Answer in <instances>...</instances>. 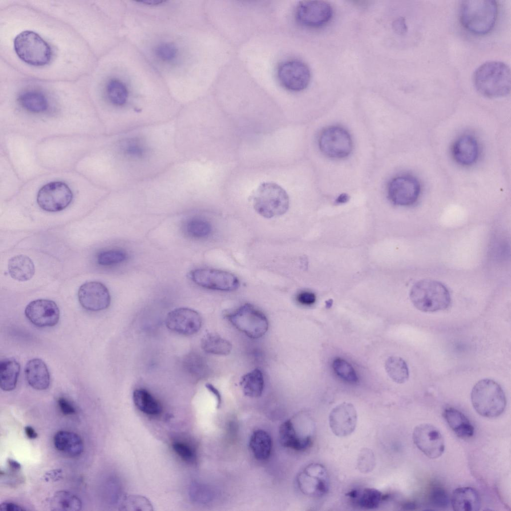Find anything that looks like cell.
I'll return each mask as SVG.
<instances>
[{
	"instance_id": "obj_1",
	"label": "cell",
	"mask_w": 511,
	"mask_h": 511,
	"mask_svg": "<svg viewBox=\"0 0 511 511\" xmlns=\"http://www.w3.org/2000/svg\"><path fill=\"white\" fill-rule=\"evenodd\" d=\"M511 70L506 63L492 61L484 63L475 71L473 82L476 90L489 98L507 95L511 90Z\"/></svg>"
},
{
	"instance_id": "obj_2",
	"label": "cell",
	"mask_w": 511,
	"mask_h": 511,
	"mask_svg": "<svg viewBox=\"0 0 511 511\" xmlns=\"http://www.w3.org/2000/svg\"><path fill=\"white\" fill-rule=\"evenodd\" d=\"M496 1L491 0L462 1L460 19L463 26L470 32L483 35L494 27L497 17Z\"/></svg>"
},
{
	"instance_id": "obj_3",
	"label": "cell",
	"mask_w": 511,
	"mask_h": 511,
	"mask_svg": "<svg viewBox=\"0 0 511 511\" xmlns=\"http://www.w3.org/2000/svg\"><path fill=\"white\" fill-rule=\"evenodd\" d=\"M471 399L476 412L485 417L499 416L506 406V398L503 389L497 382L490 379H482L474 385Z\"/></svg>"
},
{
	"instance_id": "obj_4",
	"label": "cell",
	"mask_w": 511,
	"mask_h": 511,
	"mask_svg": "<svg viewBox=\"0 0 511 511\" xmlns=\"http://www.w3.org/2000/svg\"><path fill=\"white\" fill-rule=\"evenodd\" d=\"M410 298L417 309L426 312L445 310L451 302L447 287L441 282L430 279L416 282L410 290Z\"/></svg>"
},
{
	"instance_id": "obj_5",
	"label": "cell",
	"mask_w": 511,
	"mask_h": 511,
	"mask_svg": "<svg viewBox=\"0 0 511 511\" xmlns=\"http://www.w3.org/2000/svg\"><path fill=\"white\" fill-rule=\"evenodd\" d=\"M253 205L259 215L269 219L285 214L289 208V199L285 190L277 184L263 182L253 195Z\"/></svg>"
},
{
	"instance_id": "obj_6",
	"label": "cell",
	"mask_w": 511,
	"mask_h": 511,
	"mask_svg": "<svg viewBox=\"0 0 511 511\" xmlns=\"http://www.w3.org/2000/svg\"><path fill=\"white\" fill-rule=\"evenodd\" d=\"M14 48L18 57L31 65H46L51 58L49 44L32 31L25 30L19 33L14 40Z\"/></svg>"
},
{
	"instance_id": "obj_7",
	"label": "cell",
	"mask_w": 511,
	"mask_h": 511,
	"mask_svg": "<svg viewBox=\"0 0 511 511\" xmlns=\"http://www.w3.org/2000/svg\"><path fill=\"white\" fill-rule=\"evenodd\" d=\"M237 329L253 339L262 337L267 331L268 323L265 315L253 305L245 304L226 315Z\"/></svg>"
},
{
	"instance_id": "obj_8",
	"label": "cell",
	"mask_w": 511,
	"mask_h": 511,
	"mask_svg": "<svg viewBox=\"0 0 511 511\" xmlns=\"http://www.w3.org/2000/svg\"><path fill=\"white\" fill-rule=\"evenodd\" d=\"M320 150L326 156L334 159L348 157L352 150L353 142L349 132L338 126L323 130L318 138Z\"/></svg>"
},
{
	"instance_id": "obj_9",
	"label": "cell",
	"mask_w": 511,
	"mask_h": 511,
	"mask_svg": "<svg viewBox=\"0 0 511 511\" xmlns=\"http://www.w3.org/2000/svg\"><path fill=\"white\" fill-rule=\"evenodd\" d=\"M329 481L326 469L319 463L308 465L297 478L300 490L312 497H320L326 494L329 488Z\"/></svg>"
},
{
	"instance_id": "obj_10",
	"label": "cell",
	"mask_w": 511,
	"mask_h": 511,
	"mask_svg": "<svg viewBox=\"0 0 511 511\" xmlns=\"http://www.w3.org/2000/svg\"><path fill=\"white\" fill-rule=\"evenodd\" d=\"M72 192L64 182L56 181L46 184L39 190L37 203L42 209L55 212L66 208L71 202Z\"/></svg>"
},
{
	"instance_id": "obj_11",
	"label": "cell",
	"mask_w": 511,
	"mask_h": 511,
	"mask_svg": "<svg viewBox=\"0 0 511 511\" xmlns=\"http://www.w3.org/2000/svg\"><path fill=\"white\" fill-rule=\"evenodd\" d=\"M277 75L281 84L292 91H300L305 89L311 77L307 65L296 59L286 60L280 63L277 68Z\"/></svg>"
},
{
	"instance_id": "obj_12",
	"label": "cell",
	"mask_w": 511,
	"mask_h": 511,
	"mask_svg": "<svg viewBox=\"0 0 511 511\" xmlns=\"http://www.w3.org/2000/svg\"><path fill=\"white\" fill-rule=\"evenodd\" d=\"M190 276L197 285L213 290L233 291L239 286V281L235 275L220 270L196 269L191 271Z\"/></svg>"
},
{
	"instance_id": "obj_13",
	"label": "cell",
	"mask_w": 511,
	"mask_h": 511,
	"mask_svg": "<svg viewBox=\"0 0 511 511\" xmlns=\"http://www.w3.org/2000/svg\"><path fill=\"white\" fill-rule=\"evenodd\" d=\"M413 440L416 447L427 457L437 459L445 450V442L440 431L430 424L417 426L413 432Z\"/></svg>"
},
{
	"instance_id": "obj_14",
	"label": "cell",
	"mask_w": 511,
	"mask_h": 511,
	"mask_svg": "<svg viewBox=\"0 0 511 511\" xmlns=\"http://www.w3.org/2000/svg\"><path fill=\"white\" fill-rule=\"evenodd\" d=\"M421 191L418 180L409 175L398 176L389 183L387 193L389 200L395 205L406 206L414 204Z\"/></svg>"
},
{
	"instance_id": "obj_15",
	"label": "cell",
	"mask_w": 511,
	"mask_h": 511,
	"mask_svg": "<svg viewBox=\"0 0 511 511\" xmlns=\"http://www.w3.org/2000/svg\"><path fill=\"white\" fill-rule=\"evenodd\" d=\"M331 5L322 0H305L299 2L295 10L297 20L302 25L316 27L327 23L331 18Z\"/></svg>"
},
{
	"instance_id": "obj_16",
	"label": "cell",
	"mask_w": 511,
	"mask_h": 511,
	"mask_svg": "<svg viewBox=\"0 0 511 511\" xmlns=\"http://www.w3.org/2000/svg\"><path fill=\"white\" fill-rule=\"evenodd\" d=\"M25 315L33 325L39 327L54 326L59 320L60 312L52 300L38 299L29 302L25 309Z\"/></svg>"
},
{
	"instance_id": "obj_17",
	"label": "cell",
	"mask_w": 511,
	"mask_h": 511,
	"mask_svg": "<svg viewBox=\"0 0 511 511\" xmlns=\"http://www.w3.org/2000/svg\"><path fill=\"white\" fill-rule=\"evenodd\" d=\"M202 318L194 309L180 307L170 312L166 316L165 323L170 330L184 335L196 333L202 326Z\"/></svg>"
},
{
	"instance_id": "obj_18",
	"label": "cell",
	"mask_w": 511,
	"mask_h": 511,
	"mask_svg": "<svg viewBox=\"0 0 511 511\" xmlns=\"http://www.w3.org/2000/svg\"><path fill=\"white\" fill-rule=\"evenodd\" d=\"M78 300L85 309L98 311L109 306L111 298L108 289L98 281H89L81 285L78 292Z\"/></svg>"
},
{
	"instance_id": "obj_19",
	"label": "cell",
	"mask_w": 511,
	"mask_h": 511,
	"mask_svg": "<svg viewBox=\"0 0 511 511\" xmlns=\"http://www.w3.org/2000/svg\"><path fill=\"white\" fill-rule=\"evenodd\" d=\"M357 414L354 405L343 402L332 409L329 415V424L332 433L336 436L344 437L355 430Z\"/></svg>"
},
{
	"instance_id": "obj_20",
	"label": "cell",
	"mask_w": 511,
	"mask_h": 511,
	"mask_svg": "<svg viewBox=\"0 0 511 511\" xmlns=\"http://www.w3.org/2000/svg\"><path fill=\"white\" fill-rule=\"evenodd\" d=\"M452 153L455 160L458 164L465 166H471L478 159L479 147L478 141L471 135H462L455 142Z\"/></svg>"
},
{
	"instance_id": "obj_21",
	"label": "cell",
	"mask_w": 511,
	"mask_h": 511,
	"mask_svg": "<svg viewBox=\"0 0 511 511\" xmlns=\"http://www.w3.org/2000/svg\"><path fill=\"white\" fill-rule=\"evenodd\" d=\"M24 374L28 384L37 390L47 389L50 385V376L45 362L39 358H33L26 364Z\"/></svg>"
},
{
	"instance_id": "obj_22",
	"label": "cell",
	"mask_w": 511,
	"mask_h": 511,
	"mask_svg": "<svg viewBox=\"0 0 511 511\" xmlns=\"http://www.w3.org/2000/svg\"><path fill=\"white\" fill-rule=\"evenodd\" d=\"M451 504L456 511H477L480 510L481 502L478 492L471 487H462L455 489L452 495Z\"/></svg>"
},
{
	"instance_id": "obj_23",
	"label": "cell",
	"mask_w": 511,
	"mask_h": 511,
	"mask_svg": "<svg viewBox=\"0 0 511 511\" xmlns=\"http://www.w3.org/2000/svg\"><path fill=\"white\" fill-rule=\"evenodd\" d=\"M279 441L282 446L297 451H303L310 447L312 438H303L297 433L292 421L288 420L280 425L279 430Z\"/></svg>"
},
{
	"instance_id": "obj_24",
	"label": "cell",
	"mask_w": 511,
	"mask_h": 511,
	"mask_svg": "<svg viewBox=\"0 0 511 511\" xmlns=\"http://www.w3.org/2000/svg\"><path fill=\"white\" fill-rule=\"evenodd\" d=\"M55 448L59 451L70 457H77L83 451V444L80 437L70 431H60L53 438Z\"/></svg>"
},
{
	"instance_id": "obj_25",
	"label": "cell",
	"mask_w": 511,
	"mask_h": 511,
	"mask_svg": "<svg viewBox=\"0 0 511 511\" xmlns=\"http://www.w3.org/2000/svg\"><path fill=\"white\" fill-rule=\"evenodd\" d=\"M352 502L357 507L366 510L377 508L385 495L378 490L371 488L353 489L346 494Z\"/></svg>"
},
{
	"instance_id": "obj_26",
	"label": "cell",
	"mask_w": 511,
	"mask_h": 511,
	"mask_svg": "<svg viewBox=\"0 0 511 511\" xmlns=\"http://www.w3.org/2000/svg\"><path fill=\"white\" fill-rule=\"evenodd\" d=\"M443 416L449 427L459 437L467 439L473 436L474 426L460 411L448 408L444 410Z\"/></svg>"
},
{
	"instance_id": "obj_27",
	"label": "cell",
	"mask_w": 511,
	"mask_h": 511,
	"mask_svg": "<svg viewBox=\"0 0 511 511\" xmlns=\"http://www.w3.org/2000/svg\"><path fill=\"white\" fill-rule=\"evenodd\" d=\"M8 270L10 276L18 281H24L31 279L35 272L32 260L27 256L17 255L10 258L8 262Z\"/></svg>"
},
{
	"instance_id": "obj_28",
	"label": "cell",
	"mask_w": 511,
	"mask_h": 511,
	"mask_svg": "<svg viewBox=\"0 0 511 511\" xmlns=\"http://www.w3.org/2000/svg\"><path fill=\"white\" fill-rule=\"evenodd\" d=\"M20 369L19 363L13 358H4L0 361V386L5 391L15 389Z\"/></svg>"
},
{
	"instance_id": "obj_29",
	"label": "cell",
	"mask_w": 511,
	"mask_h": 511,
	"mask_svg": "<svg viewBox=\"0 0 511 511\" xmlns=\"http://www.w3.org/2000/svg\"><path fill=\"white\" fill-rule=\"evenodd\" d=\"M249 446L255 459L258 461H265L268 459L271 454V438L264 430H256L251 436Z\"/></svg>"
},
{
	"instance_id": "obj_30",
	"label": "cell",
	"mask_w": 511,
	"mask_h": 511,
	"mask_svg": "<svg viewBox=\"0 0 511 511\" xmlns=\"http://www.w3.org/2000/svg\"><path fill=\"white\" fill-rule=\"evenodd\" d=\"M240 385L244 394L250 398L260 397L264 389V378L261 370L256 368L242 376Z\"/></svg>"
},
{
	"instance_id": "obj_31",
	"label": "cell",
	"mask_w": 511,
	"mask_h": 511,
	"mask_svg": "<svg viewBox=\"0 0 511 511\" xmlns=\"http://www.w3.org/2000/svg\"><path fill=\"white\" fill-rule=\"evenodd\" d=\"M133 400L136 407L149 415H157L162 411L159 402L147 390L137 389L133 394Z\"/></svg>"
},
{
	"instance_id": "obj_32",
	"label": "cell",
	"mask_w": 511,
	"mask_h": 511,
	"mask_svg": "<svg viewBox=\"0 0 511 511\" xmlns=\"http://www.w3.org/2000/svg\"><path fill=\"white\" fill-rule=\"evenodd\" d=\"M51 510L57 511H77L82 508L80 499L73 493L67 491H59L51 498Z\"/></svg>"
},
{
	"instance_id": "obj_33",
	"label": "cell",
	"mask_w": 511,
	"mask_h": 511,
	"mask_svg": "<svg viewBox=\"0 0 511 511\" xmlns=\"http://www.w3.org/2000/svg\"><path fill=\"white\" fill-rule=\"evenodd\" d=\"M201 344L205 352L215 355H227L231 352L232 348L229 341L214 332L205 334Z\"/></svg>"
},
{
	"instance_id": "obj_34",
	"label": "cell",
	"mask_w": 511,
	"mask_h": 511,
	"mask_svg": "<svg viewBox=\"0 0 511 511\" xmlns=\"http://www.w3.org/2000/svg\"><path fill=\"white\" fill-rule=\"evenodd\" d=\"M385 368L389 377L397 383H404L409 378V372L407 364L400 357H389L385 361Z\"/></svg>"
},
{
	"instance_id": "obj_35",
	"label": "cell",
	"mask_w": 511,
	"mask_h": 511,
	"mask_svg": "<svg viewBox=\"0 0 511 511\" xmlns=\"http://www.w3.org/2000/svg\"><path fill=\"white\" fill-rule=\"evenodd\" d=\"M20 105L26 110L33 113H40L47 108V101L41 93L29 91L21 94L19 97Z\"/></svg>"
},
{
	"instance_id": "obj_36",
	"label": "cell",
	"mask_w": 511,
	"mask_h": 511,
	"mask_svg": "<svg viewBox=\"0 0 511 511\" xmlns=\"http://www.w3.org/2000/svg\"><path fill=\"white\" fill-rule=\"evenodd\" d=\"M106 93L110 102L114 105H124L128 98L129 91L126 85L118 79H112L106 86Z\"/></svg>"
},
{
	"instance_id": "obj_37",
	"label": "cell",
	"mask_w": 511,
	"mask_h": 511,
	"mask_svg": "<svg viewBox=\"0 0 511 511\" xmlns=\"http://www.w3.org/2000/svg\"><path fill=\"white\" fill-rule=\"evenodd\" d=\"M212 230L211 224L201 218L190 219L186 223L184 231L191 238L203 239L208 237Z\"/></svg>"
},
{
	"instance_id": "obj_38",
	"label": "cell",
	"mask_w": 511,
	"mask_h": 511,
	"mask_svg": "<svg viewBox=\"0 0 511 511\" xmlns=\"http://www.w3.org/2000/svg\"><path fill=\"white\" fill-rule=\"evenodd\" d=\"M124 155L133 159H140L145 156L147 149L143 141L137 138L128 139L122 145Z\"/></svg>"
},
{
	"instance_id": "obj_39",
	"label": "cell",
	"mask_w": 511,
	"mask_h": 511,
	"mask_svg": "<svg viewBox=\"0 0 511 511\" xmlns=\"http://www.w3.org/2000/svg\"><path fill=\"white\" fill-rule=\"evenodd\" d=\"M333 368L337 375L346 382L354 384L358 377L353 367L346 360L337 358L333 362Z\"/></svg>"
},
{
	"instance_id": "obj_40",
	"label": "cell",
	"mask_w": 511,
	"mask_h": 511,
	"mask_svg": "<svg viewBox=\"0 0 511 511\" xmlns=\"http://www.w3.org/2000/svg\"><path fill=\"white\" fill-rule=\"evenodd\" d=\"M127 258V254L120 250H112L101 252L97 257L98 264L108 266L121 263Z\"/></svg>"
},
{
	"instance_id": "obj_41",
	"label": "cell",
	"mask_w": 511,
	"mask_h": 511,
	"mask_svg": "<svg viewBox=\"0 0 511 511\" xmlns=\"http://www.w3.org/2000/svg\"><path fill=\"white\" fill-rule=\"evenodd\" d=\"M376 465L375 457L373 451L368 448H363L360 451L357 460L358 470L363 474L372 472Z\"/></svg>"
},
{
	"instance_id": "obj_42",
	"label": "cell",
	"mask_w": 511,
	"mask_h": 511,
	"mask_svg": "<svg viewBox=\"0 0 511 511\" xmlns=\"http://www.w3.org/2000/svg\"><path fill=\"white\" fill-rule=\"evenodd\" d=\"M155 55L164 62H170L174 60L178 53V48L173 42H163L154 48Z\"/></svg>"
},
{
	"instance_id": "obj_43",
	"label": "cell",
	"mask_w": 511,
	"mask_h": 511,
	"mask_svg": "<svg viewBox=\"0 0 511 511\" xmlns=\"http://www.w3.org/2000/svg\"><path fill=\"white\" fill-rule=\"evenodd\" d=\"M429 501L431 505L440 509L447 508L451 503V499L446 491L439 487L432 489L429 494Z\"/></svg>"
},
{
	"instance_id": "obj_44",
	"label": "cell",
	"mask_w": 511,
	"mask_h": 511,
	"mask_svg": "<svg viewBox=\"0 0 511 511\" xmlns=\"http://www.w3.org/2000/svg\"><path fill=\"white\" fill-rule=\"evenodd\" d=\"M172 447L176 454L186 461H193L195 459V454L192 448L188 444L176 442L172 445Z\"/></svg>"
},
{
	"instance_id": "obj_45",
	"label": "cell",
	"mask_w": 511,
	"mask_h": 511,
	"mask_svg": "<svg viewBox=\"0 0 511 511\" xmlns=\"http://www.w3.org/2000/svg\"><path fill=\"white\" fill-rule=\"evenodd\" d=\"M57 403L60 412L64 415H72L76 412V409L73 404L66 397L62 396L59 397L57 400Z\"/></svg>"
},
{
	"instance_id": "obj_46",
	"label": "cell",
	"mask_w": 511,
	"mask_h": 511,
	"mask_svg": "<svg viewBox=\"0 0 511 511\" xmlns=\"http://www.w3.org/2000/svg\"><path fill=\"white\" fill-rule=\"evenodd\" d=\"M296 299L299 303L302 305H310L315 302L316 296L313 292L304 291L297 294Z\"/></svg>"
},
{
	"instance_id": "obj_47",
	"label": "cell",
	"mask_w": 511,
	"mask_h": 511,
	"mask_svg": "<svg viewBox=\"0 0 511 511\" xmlns=\"http://www.w3.org/2000/svg\"><path fill=\"white\" fill-rule=\"evenodd\" d=\"M0 510L4 511H22L25 509L15 503L5 501L0 505Z\"/></svg>"
},
{
	"instance_id": "obj_48",
	"label": "cell",
	"mask_w": 511,
	"mask_h": 511,
	"mask_svg": "<svg viewBox=\"0 0 511 511\" xmlns=\"http://www.w3.org/2000/svg\"><path fill=\"white\" fill-rule=\"evenodd\" d=\"M62 476V471L60 469H55L47 472L44 476V480L46 481H57L59 480Z\"/></svg>"
},
{
	"instance_id": "obj_49",
	"label": "cell",
	"mask_w": 511,
	"mask_h": 511,
	"mask_svg": "<svg viewBox=\"0 0 511 511\" xmlns=\"http://www.w3.org/2000/svg\"><path fill=\"white\" fill-rule=\"evenodd\" d=\"M394 28L399 34H402L406 32L407 28L405 20L402 18L396 20L394 23Z\"/></svg>"
},
{
	"instance_id": "obj_50",
	"label": "cell",
	"mask_w": 511,
	"mask_h": 511,
	"mask_svg": "<svg viewBox=\"0 0 511 511\" xmlns=\"http://www.w3.org/2000/svg\"><path fill=\"white\" fill-rule=\"evenodd\" d=\"M206 387L216 397L217 400V406L219 407L221 402V398L219 392L214 386L210 384H207Z\"/></svg>"
},
{
	"instance_id": "obj_51",
	"label": "cell",
	"mask_w": 511,
	"mask_h": 511,
	"mask_svg": "<svg viewBox=\"0 0 511 511\" xmlns=\"http://www.w3.org/2000/svg\"><path fill=\"white\" fill-rule=\"evenodd\" d=\"M24 432L26 436L30 439H35L37 437V433L31 426H25L24 427Z\"/></svg>"
},
{
	"instance_id": "obj_52",
	"label": "cell",
	"mask_w": 511,
	"mask_h": 511,
	"mask_svg": "<svg viewBox=\"0 0 511 511\" xmlns=\"http://www.w3.org/2000/svg\"><path fill=\"white\" fill-rule=\"evenodd\" d=\"M7 464L9 467L12 471H18L21 468V465L20 463L12 459H8L7 460Z\"/></svg>"
},
{
	"instance_id": "obj_53",
	"label": "cell",
	"mask_w": 511,
	"mask_h": 511,
	"mask_svg": "<svg viewBox=\"0 0 511 511\" xmlns=\"http://www.w3.org/2000/svg\"><path fill=\"white\" fill-rule=\"evenodd\" d=\"M165 1L163 0H143L140 2L149 5H155L163 3Z\"/></svg>"
},
{
	"instance_id": "obj_54",
	"label": "cell",
	"mask_w": 511,
	"mask_h": 511,
	"mask_svg": "<svg viewBox=\"0 0 511 511\" xmlns=\"http://www.w3.org/2000/svg\"><path fill=\"white\" fill-rule=\"evenodd\" d=\"M415 507L416 505L414 503L411 502L406 503L403 505V508H404L405 510H413L415 508Z\"/></svg>"
},
{
	"instance_id": "obj_55",
	"label": "cell",
	"mask_w": 511,
	"mask_h": 511,
	"mask_svg": "<svg viewBox=\"0 0 511 511\" xmlns=\"http://www.w3.org/2000/svg\"><path fill=\"white\" fill-rule=\"evenodd\" d=\"M333 304V300L331 299H328L325 301V307L326 308H330Z\"/></svg>"
},
{
	"instance_id": "obj_56",
	"label": "cell",
	"mask_w": 511,
	"mask_h": 511,
	"mask_svg": "<svg viewBox=\"0 0 511 511\" xmlns=\"http://www.w3.org/2000/svg\"><path fill=\"white\" fill-rule=\"evenodd\" d=\"M347 200V198L346 196L338 198L337 202L338 203H344Z\"/></svg>"
}]
</instances>
